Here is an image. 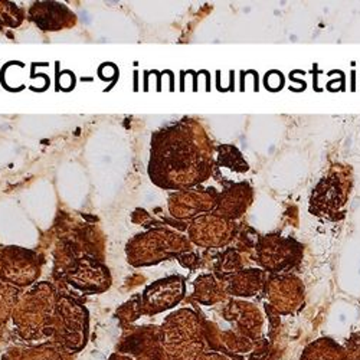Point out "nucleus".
Returning <instances> with one entry per match:
<instances>
[{"instance_id": "obj_1", "label": "nucleus", "mask_w": 360, "mask_h": 360, "mask_svg": "<svg viewBox=\"0 0 360 360\" xmlns=\"http://www.w3.org/2000/svg\"><path fill=\"white\" fill-rule=\"evenodd\" d=\"M300 360H348L345 349L332 338H318L302 352Z\"/></svg>"}, {"instance_id": "obj_2", "label": "nucleus", "mask_w": 360, "mask_h": 360, "mask_svg": "<svg viewBox=\"0 0 360 360\" xmlns=\"http://www.w3.org/2000/svg\"><path fill=\"white\" fill-rule=\"evenodd\" d=\"M348 360H360V334L353 336L345 348Z\"/></svg>"}, {"instance_id": "obj_3", "label": "nucleus", "mask_w": 360, "mask_h": 360, "mask_svg": "<svg viewBox=\"0 0 360 360\" xmlns=\"http://www.w3.org/2000/svg\"><path fill=\"white\" fill-rule=\"evenodd\" d=\"M206 360H228V359L223 357V356H207Z\"/></svg>"}]
</instances>
